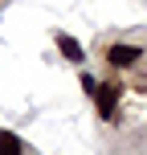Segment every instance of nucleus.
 <instances>
[{"label":"nucleus","mask_w":147,"mask_h":155,"mask_svg":"<svg viewBox=\"0 0 147 155\" xmlns=\"http://www.w3.org/2000/svg\"><path fill=\"white\" fill-rule=\"evenodd\" d=\"M119 94H123V86H119L115 78H110V82H102L98 90H94V106H98V114H102V118H110V114H115Z\"/></svg>","instance_id":"nucleus-1"},{"label":"nucleus","mask_w":147,"mask_h":155,"mask_svg":"<svg viewBox=\"0 0 147 155\" xmlns=\"http://www.w3.org/2000/svg\"><path fill=\"white\" fill-rule=\"evenodd\" d=\"M143 61V49L139 45H110L106 49V65H115V70H131V65Z\"/></svg>","instance_id":"nucleus-2"},{"label":"nucleus","mask_w":147,"mask_h":155,"mask_svg":"<svg viewBox=\"0 0 147 155\" xmlns=\"http://www.w3.org/2000/svg\"><path fill=\"white\" fill-rule=\"evenodd\" d=\"M57 49H62L70 61H82V45H78L74 37H65V33H57Z\"/></svg>","instance_id":"nucleus-3"},{"label":"nucleus","mask_w":147,"mask_h":155,"mask_svg":"<svg viewBox=\"0 0 147 155\" xmlns=\"http://www.w3.org/2000/svg\"><path fill=\"white\" fill-rule=\"evenodd\" d=\"M0 155H25L21 139H16L12 131H0Z\"/></svg>","instance_id":"nucleus-4"}]
</instances>
